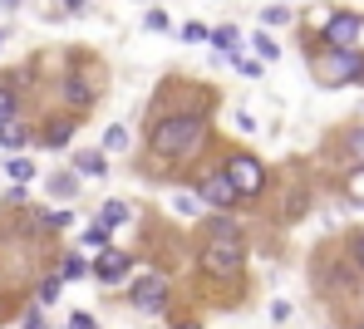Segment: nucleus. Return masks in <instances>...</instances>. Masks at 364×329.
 Segmentation results:
<instances>
[{
    "instance_id": "f257e3e1",
    "label": "nucleus",
    "mask_w": 364,
    "mask_h": 329,
    "mask_svg": "<svg viewBox=\"0 0 364 329\" xmlns=\"http://www.w3.org/2000/svg\"><path fill=\"white\" fill-rule=\"evenodd\" d=\"M163 89H168V99L158 94V104H153V118L143 133V157H148V172L178 182L192 172V162L212 143V94L182 89L178 74Z\"/></svg>"
},
{
    "instance_id": "a211bd4d",
    "label": "nucleus",
    "mask_w": 364,
    "mask_h": 329,
    "mask_svg": "<svg viewBox=\"0 0 364 329\" xmlns=\"http://www.w3.org/2000/svg\"><path fill=\"white\" fill-rule=\"evenodd\" d=\"M79 182H84L79 172H55L45 187H50V197H79Z\"/></svg>"
},
{
    "instance_id": "2eb2a0df",
    "label": "nucleus",
    "mask_w": 364,
    "mask_h": 329,
    "mask_svg": "<svg viewBox=\"0 0 364 329\" xmlns=\"http://www.w3.org/2000/svg\"><path fill=\"white\" fill-rule=\"evenodd\" d=\"M246 45L256 50V60H261V65H276V60H281V40H276L271 30H256V35H251Z\"/></svg>"
},
{
    "instance_id": "72a5a7b5",
    "label": "nucleus",
    "mask_w": 364,
    "mask_h": 329,
    "mask_svg": "<svg viewBox=\"0 0 364 329\" xmlns=\"http://www.w3.org/2000/svg\"><path fill=\"white\" fill-rule=\"evenodd\" d=\"M15 315H20V305H15V300L0 290V325H5V320H15Z\"/></svg>"
},
{
    "instance_id": "ddd939ff",
    "label": "nucleus",
    "mask_w": 364,
    "mask_h": 329,
    "mask_svg": "<svg viewBox=\"0 0 364 329\" xmlns=\"http://www.w3.org/2000/svg\"><path fill=\"white\" fill-rule=\"evenodd\" d=\"M30 143H35V128H30L25 118L0 123V147H5V152H20V147H30Z\"/></svg>"
},
{
    "instance_id": "a19ab883",
    "label": "nucleus",
    "mask_w": 364,
    "mask_h": 329,
    "mask_svg": "<svg viewBox=\"0 0 364 329\" xmlns=\"http://www.w3.org/2000/svg\"><path fill=\"white\" fill-rule=\"evenodd\" d=\"M325 329H330V325H325Z\"/></svg>"
},
{
    "instance_id": "dca6fc26",
    "label": "nucleus",
    "mask_w": 364,
    "mask_h": 329,
    "mask_svg": "<svg viewBox=\"0 0 364 329\" xmlns=\"http://www.w3.org/2000/svg\"><path fill=\"white\" fill-rule=\"evenodd\" d=\"M55 275H60V280H89V256H79V251H64L60 265H55Z\"/></svg>"
},
{
    "instance_id": "423d86ee",
    "label": "nucleus",
    "mask_w": 364,
    "mask_h": 329,
    "mask_svg": "<svg viewBox=\"0 0 364 329\" xmlns=\"http://www.w3.org/2000/svg\"><path fill=\"white\" fill-rule=\"evenodd\" d=\"M192 197H202L207 211H237V206H246V201L237 197V187L227 182L222 162H217V167H207V172H192Z\"/></svg>"
},
{
    "instance_id": "b1692460",
    "label": "nucleus",
    "mask_w": 364,
    "mask_h": 329,
    "mask_svg": "<svg viewBox=\"0 0 364 329\" xmlns=\"http://www.w3.org/2000/svg\"><path fill=\"white\" fill-rule=\"evenodd\" d=\"M5 177H10V182H30V177H35V162H30V157H5Z\"/></svg>"
},
{
    "instance_id": "0eeeda50",
    "label": "nucleus",
    "mask_w": 364,
    "mask_h": 329,
    "mask_svg": "<svg viewBox=\"0 0 364 329\" xmlns=\"http://www.w3.org/2000/svg\"><path fill=\"white\" fill-rule=\"evenodd\" d=\"M79 113H69V108H50L40 123H35V147H45V152H55V147H69L74 143V133H79Z\"/></svg>"
},
{
    "instance_id": "4468645a",
    "label": "nucleus",
    "mask_w": 364,
    "mask_h": 329,
    "mask_svg": "<svg viewBox=\"0 0 364 329\" xmlns=\"http://www.w3.org/2000/svg\"><path fill=\"white\" fill-rule=\"evenodd\" d=\"M15 118H25V94L0 79V123H15Z\"/></svg>"
},
{
    "instance_id": "1a4fd4ad",
    "label": "nucleus",
    "mask_w": 364,
    "mask_h": 329,
    "mask_svg": "<svg viewBox=\"0 0 364 329\" xmlns=\"http://www.w3.org/2000/svg\"><path fill=\"white\" fill-rule=\"evenodd\" d=\"M89 275H94L99 285L119 290L123 280L133 275V256H128L123 246H104V251H94V261H89Z\"/></svg>"
},
{
    "instance_id": "c9c22d12",
    "label": "nucleus",
    "mask_w": 364,
    "mask_h": 329,
    "mask_svg": "<svg viewBox=\"0 0 364 329\" xmlns=\"http://www.w3.org/2000/svg\"><path fill=\"white\" fill-rule=\"evenodd\" d=\"M173 329H202V320H192V315H182V320H178Z\"/></svg>"
},
{
    "instance_id": "20e7f679",
    "label": "nucleus",
    "mask_w": 364,
    "mask_h": 329,
    "mask_svg": "<svg viewBox=\"0 0 364 329\" xmlns=\"http://www.w3.org/2000/svg\"><path fill=\"white\" fill-rule=\"evenodd\" d=\"M128 305H133L138 315H168V310H173V280H168V270H163V265H148L143 275H133Z\"/></svg>"
},
{
    "instance_id": "4be33fe9",
    "label": "nucleus",
    "mask_w": 364,
    "mask_h": 329,
    "mask_svg": "<svg viewBox=\"0 0 364 329\" xmlns=\"http://www.w3.org/2000/svg\"><path fill=\"white\" fill-rule=\"evenodd\" d=\"M128 143H133V133L123 128V123H109L104 128V152H128Z\"/></svg>"
},
{
    "instance_id": "e433bc0d",
    "label": "nucleus",
    "mask_w": 364,
    "mask_h": 329,
    "mask_svg": "<svg viewBox=\"0 0 364 329\" xmlns=\"http://www.w3.org/2000/svg\"><path fill=\"white\" fill-rule=\"evenodd\" d=\"M10 40H15V30H10V25H0V50H5Z\"/></svg>"
},
{
    "instance_id": "7ed1b4c3",
    "label": "nucleus",
    "mask_w": 364,
    "mask_h": 329,
    "mask_svg": "<svg viewBox=\"0 0 364 329\" xmlns=\"http://www.w3.org/2000/svg\"><path fill=\"white\" fill-rule=\"evenodd\" d=\"M222 172H227V182L237 187L242 201H261L266 187H271V172H266V162H261L251 147H227V152H222Z\"/></svg>"
},
{
    "instance_id": "9d476101",
    "label": "nucleus",
    "mask_w": 364,
    "mask_h": 329,
    "mask_svg": "<svg viewBox=\"0 0 364 329\" xmlns=\"http://www.w3.org/2000/svg\"><path fill=\"white\" fill-rule=\"evenodd\" d=\"M69 172H79V177H109V152H104V147L74 152V157H69Z\"/></svg>"
},
{
    "instance_id": "c756f323",
    "label": "nucleus",
    "mask_w": 364,
    "mask_h": 329,
    "mask_svg": "<svg viewBox=\"0 0 364 329\" xmlns=\"http://www.w3.org/2000/svg\"><path fill=\"white\" fill-rule=\"evenodd\" d=\"M345 251H350V261H355V270H364V231H350Z\"/></svg>"
},
{
    "instance_id": "f03ea898",
    "label": "nucleus",
    "mask_w": 364,
    "mask_h": 329,
    "mask_svg": "<svg viewBox=\"0 0 364 329\" xmlns=\"http://www.w3.org/2000/svg\"><path fill=\"white\" fill-rule=\"evenodd\" d=\"M310 74H315L320 89L364 84V50H325V45H310Z\"/></svg>"
},
{
    "instance_id": "f704fd0d",
    "label": "nucleus",
    "mask_w": 364,
    "mask_h": 329,
    "mask_svg": "<svg viewBox=\"0 0 364 329\" xmlns=\"http://www.w3.org/2000/svg\"><path fill=\"white\" fill-rule=\"evenodd\" d=\"M271 320H276V325H286V320H291V305H286V300H276V305H271Z\"/></svg>"
},
{
    "instance_id": "aec40b11",
    "label": "nucleus",
    "mask_w": 364,
    "mask_h": 329,
    "mask_svg": "<svg viewBox=\"0 0 364 329\" xmlns=\"http://www.w3.org/2000/svg\"><path fill=\"white\" fill-rule=\"evenodd\" d=\"M79 241H84V246H89V251H104V246H114V231H109V226H104V221H89V226H84V236H79Z\"/></svg>"
},
{
    "instance_id": "a878e982",
    "label": "nucleus",
    "mask_w": 364,
    "mask_h": 329,
    "mask_svg": "<svg viewBox=\"0 0 364 329\" xmlns=\"http://www.w3.org/2000/svg\"><path fill=\"white\" fill-rule=\"evenodd\" d=\"M227 65L237 69V74H242V79H261V74H266V65H261V60H246V55H232V60H227Z\"/></svg>"
},
{
    "instance_id": "bb28decb",
    "label": "nucleus",
    "mask_w": 364,
    "mask_h": 329,
    "mask_svg": "<svg viewBox=\"0 0 364 329\" xmlns=\"http://www.w3.org/2000/svg\"><path fill=\"white\" fill-rule=\"evenodd\" d=\"M345 192H350V201L364 206V167H350V172H345Z\"/></svg>"
},
{
    "instance_id": "473e14b6",
    "label": "nucleus",
    "mask_w": 364,
    "mask_h": 329,
    "mask_svg": "<svg viewBox=\"0 0 364 329\" xmlns=\"http://www.w3.org/2000/svg\"><path fill=\"white\" fill-rule=\"evenodd\" d=\"M69 329H99V325H94L89 310H74V315H69Z\"/></svg>"
},
{
    "instance_id": "2f4dec72",
    "label": "nucleus",
    "mask_w": 364,
    "mask_h": 329,
    "mask_svg": "<svg viewBox=\"0 0 364 329\" xmlns=\"http://www.w3.org/2000/svg\"><path fill=\"white\" fill-rule=\"evenodd\" d=\"M5 206H10V211H20V206H30V192H25V182H15V187L5 192Z\"/></svg>"
},
{
    "instance_id": "6e6552de",
    "label": "nucleus",
    "mask_w": 364,
    "mask_h": 329,
    "mask_svg": "<svg viewBox=\"0 0 364 329\" xmlns=\"http://www.w3.org/2000/svg\"><path fill=\"white\" fill-rule=\"evenodd\" d=\"M55 89H60L69 113H89V108L99 104V79H84L79 69H64L60 79H55Z\"/></svg>"
},
{
    "instance_id": "f8f14e48",
    "label": "nucleus",
    "mask_w": 364,
    "mask_h": 329,
    "mask_svg": "<svg viewBox=\"0 0 364 329\" xmlns=\"http://www.w3.org/2000/svg\"><path fill=\"white\" fill-rule=\"evenodd\" d=\"M207 45H212L222 60H232V55H242V50H246V40H242V30H237V25H217Z\"/></svg>"
},
{
    "instance_id": "6ab92c4d",
    "label": "nucleus",
    "mask_w": 364,
    "mask_h": 329,
    "mask_svg": "<svg viewBox=\"0 0 364 329\" xmlns=\"http://www.w3.org/2000/svg\"><path fill=\"white\" fill-rule=\"evenodd\" d=\"M99 221L114 231V226H123V221H133V206H128V201H104V206H99Z\"/></svg>"
},
{
    "instance_id": "cd10ccee",
    "label": "nucleus",
    "mask_w": 364,
    "mask_h": 329,
    "mask_svg": "<svg viewBox=\"0 0 364 329\" xmlns=\"http://www.w3.org/2000/svg\"><path fill=\"white\" fill-rule=\"evenodd\" d=\"M69 15H89V0H60L50 10V20H69Z\"/></svg>"
},
{
    "instance_id": "7c9ffc66",
    "label": "nucleus",
    "mask_w": 364,
    "mask_h": 329,
    "mask_svg": "<svg viewBox=\"0 0 364 329\" xmlns=\"http://www.w3.org/2000/svg\"><path fill=\"white\" fill-rule=\"evenodd\" d=\"M173 206H178L182 216H202V201L192 197V192H178V197H173Z\"/></svg>"
},
{
    "instance_id": "393cba45",
    "label": "nucleus",
    "mask_w": 364,
    "mask_h": 329,
    "mask_svg": "<svg viewBox=\"0 0 364 329\" xmlns=\"http://www.w3.org/2000/svg\"><path fill=\"white\" fill-rule=\"evenodd\" d=\"M143 30H153V35H168V30H173V15H168V10H158V5H153V10H148V15H143Z\"/></svg>"
},
{
    "instance_id": "412c9836",
    "label": "nucleus",
    "mask_w": 364,
    "mask_h": 329,
    "mask_svg": "<svg viewBox=\"0 0 364 329\" xmlns=\"http://www.w3.org/2000/svg\"><path fill=\"white\" fill-rule=\"evenodd\" d=\"M178 40H182V45H207V40H212V25L187 20V25H178Z\"/></svg>"
},
{
    "instance_id": "58836bf2",
    "label": "nucleus",
    "mask_w": 364,
    "mask_h": 329,
    "mask_svg": "<svg viewBox=\"0 0 364 329\" xmlns=\"http://www.w3.org/2000/svg\"><path fill=\"white\" fill-rule=\"evenodd\" d=\"M350 329H364V315H360V320H355V325H350Z\"/></svg>"
},
{
    "instance_id": "ea45409f",
    "label": "nucleus",
    "mask_w": 364,
    "mask_h": 329,
    "mask_svg": "<svg viewBox=\"0 0 364 329\" xmlns=\"http://www.w3.org/2000/svg\"><path fill=\"white\" fill-rule=\"evenodd\" d=\"M148 329H158V325H148Z\"/></svg>"
},
{
    "instance_id": "5701e85b",
    "label": "nucleus",
    "mask_w": 364,
    "mask_h": 329,
    "mask_svg": "<svg viewBox=\"0 0 364 329\" xmlns=\"http://www.w3.org/2000/svg\"><path fill=\"white\" fill-rule=\"evenodd\" d=\"M276 25H291V5H286V0L261 10V30H276Z\"/></svg>"
},
{
    "instance_id": "39448f33",
    "label": "nucleus",
    "mask_w": 364,
    "mask_h": 329,
    "mask_svg": "<svg viewBox=\"0 0 364 329\" xmlns=\"http://www.w3.org/2000/svg\"><path fill=\"white\" fill-rule=\"evenodd\" d=\"M315 40H320L325 50H360L364 45V15L350 10V5H335V10L325 15V25H320Z\"/></svg>"
},
{
    "instance_id": "f3484780",
    "label": "nucleus",
    "mask_w": 364,
    "mask_h": 329,
    "mask_svg": "<svg viewBox=\"0 0 364 329\" xmlns=\"http://www.w3.org/2000/svg\"><path fill=\"white\" fill-rule=\"evenodd\" d=\"M60 290H64V280L55 275V270H45V275L35 280V305H55V300H60Z\"/></svg>"
},
{
    "instance_id": "9b49d317",
    "label": "nucleus",
    "mask_w": 364,
    "mask_h": 329,
    "mask_svg": "<svg viewBox=\"0 0 364 329\" xmlns=\"http://www.w3.org/2000/svg\"><path fill=\"white\" fill-rule=\"evenodd\" d=\"M335 143H340V157H345L350 167H364V123H350Z\"/></svg>"
},
{
    "instance_id": "4c0bfd02",
    "label": "nucleus",
    "mask_w": 364,
    "mask_h": 329,
    "mask_svg": "<svg viewBox=\"0 0 364 329\" xmlns=\"http://www.w3.org/2000/svg\"><path fill=\"white\" fill-rule=\"evenodd\" d=\"M25 0H0V15H10V10H20Z\"/></svg>"
},
{
    "instance_id": "c85d7f7f",
    "label": "nucleus",
    "mask_w": 364,
    "mask_h": 329,
    "mask_svg": "<svg viewBox=\"0 0 364 329\" xmlns=\"http://www.w3.org/2000/svg\"><path fill=\"white\" fill-rule=\"evenodd\" d=\"M20 329H50L45 325V305H25L20 310Z\"/></svg>"
}]
</instances>
